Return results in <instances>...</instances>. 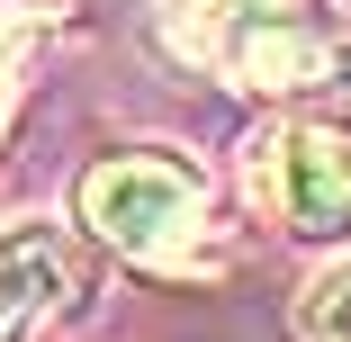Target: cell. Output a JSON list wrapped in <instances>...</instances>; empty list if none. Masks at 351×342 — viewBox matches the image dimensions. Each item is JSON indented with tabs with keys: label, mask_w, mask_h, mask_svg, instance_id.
I'll return each instance as SVG.
<instances>
[{
	"label": "cell",
	"mask_w": 351,
	"mask_h": 342,
	"mask_svg": "<svg viewBox=\"0 0 351 342\" xmlns=\"http://www.w3.org/2000/svg\"><path fill=\"white\" fill-rule=\"evenodd\" d=\"M82 225L126 252V261H171L198 225H207V171L171 145H126V154H99L82 171Z\"/></svg>",
	"instance_id": "6da1fadb"
},
{
	"label": "cell",
	"mask_w": 351,
	"mask_h": 342,
	"mask_svg": "<svg viewBox=\"0 0 351 342\" xmlns=\"http://www.w3.org/2000/svg\"><path fill=\"white\" fill-rule=\"evenodd\" d=\"M252 198L270 225H289L298 243H342L351 234V126H261L252 135Z\"/></svg>",
	"instance_id": "7a4b0ae2"
},
{
	"label": "cell",
	"mask_w": 351,
	"mask_h": 342,
	"mask_svg": "<svg viewBox=\"0 0 351 342\" xmlns=\"http://www.w3.org/2000/svg\"><path fill=\"white\" fill-rule=\"evenodd\" d=\"M90 297L82 243L63 234L54 217H19L0 225V342H27L36 324H54L63 306Z\"/></svg>",
	"instance_id": "3957f363"
},
{
	"label": "cell",
	"mask_w": 351,
	"mask_h": 342,
	"mask_svg": "<svg viewBox=\"0 0 351 342\" xmlns=\"http://www.w3.org/2000/svg\"><path fill=\"white\" fill-rule=\"evenodd\" d=\"M298 333L306 342H351V261H333L324 280L298 297Z\"/></svg>",
	"instance_id": "277c9868"
},
{
	"label": "cell",
	"mask_w": 351,
	"mask_h": 342,
	"mask_svg": "<svg viewBox=\"0 0 351 342\" xmlns=\"http://www.w3.org/2000/svg\"><path fill=\"white\" fill-rule=\"evenodd\" d=\"M19 54H27V0H0V117H10V90H19Z\"/></svg>",
	"instance_id": "5b68a950"
}]
</instances>
